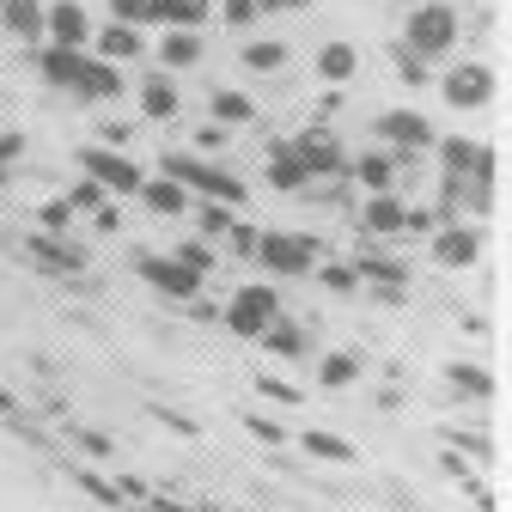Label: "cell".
Instances as JSON below:
<instances>
[{
  "mask_svg": "<svg viewBox=\"0 0 512 512\" xmlns=\"http://www.w3.org/2000/svg\"><path fill=\"white\" fill-rule=\"evenodd\" d=\"M452 43H458V13L439 7V0H421V7L409 13V25H403V49H415V55H445Z\"/></svg>",
  "mask_w": 512,
  "mask_h": 512,
  "instance_id": "6da1fadb",
  "label": "cell"
},
{
  "mask_svg": "<svg viewBox=\"0 0 512 512\" xmlns=\"http://www.w3.org/2000/svg\"><path fill=\"white\" fill-rule=\"evenodd\" d=\"M165 177H177L183 189H202L208 202H226V208H238L250 189L232 177V171H220V165H202V159H177V153H165Z\"/></svg>",
  "mask_w": 512,
  "mask_h": 512,
  "instance_id": "7a4b0ae2",
  "label": "cell"
},
{
  "mask_svg": "<svg viewBox=\"0 0 512 512\" xmlns=\"http://www.w3.org/2000/svg\"><path fill=\"white\" fill-rule=\"evenodd\" d=\"M281 317V293L275 287H238L232 299H226V330L232 336H244V342H256L269 324Z\"/></svg>",
  "mask_w": 512,
  "mask_h": 512,
  "instance_id": "3957f363",
  "label": "cell"
},
{
  "mask_svg": "<svg viewBox=\"0 0 512 512\" xmlns=\"http://www.w3.org/2000/svg\"><path fill=\"white\" fill-rule=\"evenodd\" d=\"M256 256L275 275H305V269H317V238L311 232H263L256 238Z\"/></svg>",
  "mask_w": 512,
  "mask_h": 512,
  "instance_id": "277c9868",
  "label": "cell"
},
{
  "mask_svg": "<svg viewBox=\"0 0 512 512\" xmlns=\"http://www.w3.org/2000/svg\"><path fill=\"white\" fill-rule=\"evenodd\" d=\"M80 171H86L98 189H110V196H135L141 177H147L135 159H122V153H110V147H86V153H80Z\"/></svg>",
  "mask_w": 512,
  "mask_h": 512,
  "instance_id": "5b68a950",
  "label": "cell"
},
{
  "mask_svg": "<svg viewBox=\"0 0 512 512\" xmlns=\"http://www.w3.org/2000/svg\"><path fill=\"white\" fill-rule=\"evenodd\" d=\"M141 281L159 287L165 299H196V293H202V275L183 269L177 256H141Z\"/></svg>",
  "mask_w": 512,
  "mask_h": 512,
  "instance_id": "8992f818",
  "label": "cell"
},
{
  "mask_svg": "<svg viewBox=\"0 0 512 512\" xmlns=\"http://www.w3.org/2000/svg\"><path fill=\"white\" fill-rule=\"evenodd\" d=\"M494 98V68L488 61H464V68L445 74V104H458V110H476Z\"/></svg>",
  "mask_w": 512,
  "mask_h": 512,
  "instance_id": "52a82bcc",
  "label": "cell"
},
{
  "mask_svg": "<svg viewBox=\"0 0 512 512\" xmlns=\"http://www.w3.org/2000/svg\"><path fill=\"white\" fill-rule=\"evenodd\" d=\"M31 256L55 275H80L86 269V244H74L68 232H31Z\"/></svg>",
  "mask_w": 512,
  "mask_h": 512,
  "instance_id": "ba28073f",
  "label": "cell"
},
{
  "mask_svg": "<svg viewBox=\"0 0 512 512\" xmlns=\"http://www.w3.org/2000/svg\"><path fill=\"white\" fill-rule=\"evenodd\" d=\"M293 147V159L305 165V177H324V171H342V147H336V135L330 128H305L299 141H287Z\"/></svg>",
  "mask_w": 512,
  "mask_h": 512,
  "instance_id": "9c48e42d",
  "label": "cell"
},
{
  "mask_svg": "<svg viewBox=\"0 0 512 512\" xmlns=\"http://www.w3.org/2000/svg\"><path fill=\"white\" fill-rule=\"evenodd\" d=\"M378 141H391V147H433V122L421 110H384L378 116Z\"/></svg>",
  "mask_w": 512,
  "mask_h": 512,
  "instance_id": "30bf717a",
  "label": "cell"
},
{
  "mask_svg": "<svg viewBox=\"0 0 512 512\" xmlns=\"http://www.w3.org/2000/svg\"><path fill=\"white\" fill-rule=\"evenodd\" d=\"M482 256V232L476 226H445V232H433V263L439 269H470Z\"/></svg>",
  "mask_w": 512,
  "mask_h": 512,
  "instance_id": "8fae6325",
  "label": "cell"
},
{
  "mask_svg": "<svg viewBox=\"0 0 512 512\" xmlns=\"http://www.w3.org/2000/svg\"><path fill=\"white\" fill-rule=\"evenodd\" d=\"M74 92L92 98V104H110V98H122V68H116V61H98V55H80Z\"/></svg>",
  "mask_w": 512,
  "mask_h": 512,
  "instance_id": "7c38bea8",
  "label": "cell"
},
{
  "mask_svg": "<svg viewBox=\"0 0 512 512\" xmlns=\"http://www.w3.org/2000/svg\"><path fill=\"white\" fill-rule=\"evenodd\" d=\"M43 31H49V43H68V49L92 43V19H86L80 0H55V7L43 13Z\"/></svg>",
  "mask_w": 512,
  "mask_h": 512,
  "instance_id": "4fadbf2b",
  "label": "cell"
},
{
  "mask_svg": "<svg viewBox=\"0 0 512 512\" xmlns=\"http://www.w3.org/2000/svg\"><path fill=\"white\" fill-rule=\"evenodd\" d=\"M135 196H141L153 214H165V220H177V214L189 208V189H183L177 177H141V189H135Z\"/></svg>",
  "mask_w": 512,
  "mask_h": 512,
  "instance_id": "5bb4252c",
  "label": "cell"
},
{
  "mask_svg": "<svg viewBox=\"0 0 512 512\" xmlns=\"http://www.w3.org/2000/svg\"><path fill=\"white\" fill-rule=\"evenodd\" d=\"M80 55H86V49H68V43H49V49H43V61H37V68H43V80H49L55 92H74V74H80Z\"/></svg>",
  "mask_w": 512,
  "mask_h": 512,
  "instance_id": "9a60e30c",
  "label": "cell"
},
{
  "mask_svg": "<svg viewBox=\"0 0 512 512\" xmlns=\"http://www.w3.org/2000/svg\"><path fill=\"white\" fill-rule=\"evenodd\" d=\"M141 110H147L153 122H171V116L183 110V92H177V80H171V74H153V80L141 86Z\"/></svg>",
  "mask_w": 512,
  "mask_h": 512,
  "instance_id": "2e32d148",
  "label": "cell"
},
{
  "mask_svg": "<svg viewBox=\"0 0 512 512\" xmlns=\"http://www.w3.org/2000/svg\"><path fill=\"white\" fill-rule=\"evenodd\" d=\"M159 61H165V74H183V68H196L202 61V37L196 31H165V43H159Z\"/></svg>",
  "mask_w": 512,
  "mask_h": 512,
  "instance_id": "e0dca14e",
  "label": "cell"
},
{
  "mask_svg": "<svg viewBox=\"0 0 512 512\" xmlns=\"http://www.w3.org/2000/svg\"><path fill=\"white\" fill-rule=\"evenodd\" d=\"M403 202L391 196V189H372V202H366V232H378V238H397L403 232Z\"/></svg>",
  "mask_w": 512,
  "mask_h": 512,
  "instance_id": "ac0fdd59",
  "label": "cell"
},
{
  "mask_svg": "<svg viewBox=\"0 0 512 512\" xmlns=\"http://www.w3.org/2000/svg\"><path fill=\"white\" fill-rule=\"evenodd\" d=\"M208 13H214V0H153V19H165L177 31H196Z\"/></svg>",
  "mask_w": 512,
  "mask_h": 512,
  "instance_id": "d6986e66",
  "label": "cell"
},
{
  "mask_svg": "<svg viewBox=\"0 0 512 512\" xmlns=\"http://www.w3.org/2000/svg\"><path fill=\"white\" fill-rule=\"evenodd\" d=\"M135 55H141V31H135V25L116 19V25L98 37V61H116V68H122V61H135Z\"/></svg>",
  "mask_w": 512,
  "mask_h": 512,
  "instance_id": "ffe728a7",
  "label": "cell"
},
{
  "mask_svg": "<svg viewBox=\"0 0 512 512\" xmlns=\"http://www.w3.org/2000/svg\"><path fill=\"white\" fill-rule=\"evenodd\" d=\"M0 19H7V31L13 37H43V7H37V0H0Z\"/></svg>",
  "mask_w": 512,
  "mask_h": 512,
  "instance_id": "44dd1931",
  "label": "cell"
},
{
  "mask_svg": "<svg viewBox=\"0 0 512 512\" xmlns=\"http://www.w3.org/2000/svg\"><path fill=\"white\" fill-rule=\"evenodd\" d=\"M354 68H360V55H354V43H324V49H317V74H324V80H354Z\"/></svg>",
  "mask_w": 512,
  "mask_h": 512,
  "instance_id": "7402d4cb",
  "label": "cell"
},
{
  "mask_svg": "<svg viewBox=\"0 0 512 512\" xmlns=\"http://www.w3.org/2000/svg\"><path fill=\"white\" fill-rule=\"evenodd\" d=\"M256 342H263L269 354H281V360H299V354H305V330H299V324H281V317H275V324L256 336Z\"/></svg>",
  "mask_w": 512,
  "mask_h": 512,
  "instance_id": "603a6c76",
  "label": "cell"
},
{
  "mask_svg": "<svg viewBox=\"0 0 512 512\" xmlns=\"http://www.w3.org/2000/svg\"><path fill=\"white\" fill-rule=\"evenodd\" d=\"M269 183H275V189H287V196L311 183V177H305V165L293 159V147H275V153H269Z\"/></svg>",
  "mask_w": 512,
  "mask_h": 512,
  "instance_id": "cb8c5ba5",
  "label": "cell"
},
{
  "mask_svg": "<svg viewBox=\"0 0 512 512\" xmlns=\"http://www.w3.org/2000/svg\"><path fill=\"white\" fill-rule=\"evenodd\" d=\"M208 110H214V122H226V128H238V122H250V116H256V104H250L244 92H226V86L208 98Z\"/></svg>",
  "mask_w": 512,
  "mask_h": 512,
  "instance_id": "d4e9b609",
  "label": "cell"
},
{
  "mask_svg": "<svg viewBox=\"0 0 512 512\" xmlns=\"http://www.w3.org/2000/svg\"><path fill=\"white\" fill-rule=\"evenodd\" d=\"M445 378H452V391H464V397H494L488 366H445Z\"/></svg>",
  "mask_w": 512,
  "mask_h": 512,
  "instance_id": "484cf974",
  "label": "cell"
},
{
  "mask_svg": "<svg viewBox=\"0 0 512 512\" xmlns=\"http://www.w3.org/2000/svg\"><path fill=\"white\" fill-rule=\"evenodd\" d=\"M244 68H256V74H281V68H287V43H244Z\"/></svg>",
  "mask_w": 512,
  "mask_h": 512,
  "instance_id": "4316f807",
  "label": "cell"
},
{
  "mask_svg": "<svg viewBox=\"0 0 512 512\" xmlns=\"http://www.w3.org/2000/svg\"><path fill=\"white\" fill-rule=\"evenodd\" d=\"M305 452L311 458H330V464H354V445L336 439V433H305Z\"/></svg>",
  "mask_w": 512,
  "mask_h": 512,
  "instance_id": "83f0119b",
  "label": "cell"
},
{
  "mask_svg": "<svg viewBox=\"0 0 512 512\" xmlns=\"http://www.w3.org/2000/svg\"><path fill=\"white\" fill-rule=\"evenodd\" d=\"M360 378V360L354 354H324V391H348Z\"/></svg>",
  "mask_w": 512,
  "mask_h": 512,
  "instance_id": "f1b7e54d",
  "label": "cell"
},
{
  "mask_svg": "<svg viewBox=\"0 0 512 512\" xmlns=\"http://www.w3.org/2000/svg\"><path fill=\"white\" fill-rule=\"evenodd\" d=\"M171 256H177L183 269H196V275H208V269H214V244H202V238H183Z\"/></svg>",
  "mask_w": 512,
  "mask_h": 512,
  "instance_id": "f546056e",
  "label": "cell"
},
{
  "mask_svg": "<svg viewBox=\"0 0 512 512\" xmlns=\"http://www.w3.org/2000/svg\"><path fill=\"white\" fill-rule=\"evenodd\" d=\"M61 202H68L74 214H92V208H104V189H98V183L86 177V183H74V189H68V196H61Z\"/></svg>",
  "mask_w": 512,
  "mask_h": 512,
  "instance_id": "4dcf8cb0",
  "label": "cell"
},
{
  "mask_svg": "<svg viewBox=\"0 0 512 512\" xmlns=\"http://www.w3.org/2000/svg\"><path fill=\"white\" fill-rule=\"evenodd\" d=\"M360 183H366V189H391V159L366 153V159H360Z\"/></svg>",
  "mask_w": 512,
  "mask_h": 512,
  "instance_id": "1f68e13d",
  "label": "cell"
},
{
  "mask_svg": "<svg viewBox=\"0 0 512 512\" xmlns=\"http://www.w3.org/2000/svg\"><path fill=\"white\" fill-rule=\"evenodd\" d=\"M324 287H330V293H354V287H360V269H348V263H330V269H324Z\"/></svg>",
  "mask_w": 512,
  "mask_h": 512,
  "instance_id": "d6a6232c",
  "label": "cell"
},
{
  "mask_svg": "<svg viewBox=\"0 0 512 512\" xmlns=\"http://www.w3.org/2000/svg\"><path fill=\"white\" fill-rule=\"evenodd\" d=\"M110 13L122 25H141V19H153V0H110Z\"/></svg>",
  "mask_w": 512,
  "mask_h": 512,
  "instance_id": "836d02e7",
  "label": "cell"
},
{
  "mask_svg": "<svg viewBox=\"0 0 512 512\" xmlns=\"http://www.w3.org/2000/svg\"><path fill=\"white\" fill-rule=\"evenodd\" d=\"M244 427H250L256 439H263V445H281V439H287V427H281V421H269V415H250Z\"/></svg>",
  "mask_w": 512,
  "mask_h": 512,
  "instance_id": "e575fe53",
  "label": "cell"
},
{
  "mask_svg": "<svg viewBox=\"0 0 512 512\" xmlns=\"http://www.w3.org/2000/svg\"><path fill=\"white\" fill-rule=\"evenodd\" d=\"M256 391L269 403H299V384H281V378H256Z\"/></svg>",
  "mask_w": 512,
  "mask_h": 512,
  "instance_id": "d590c367",
  "label": "cell"
},
{
  "mask_svg": "<svg viewBox=\"0 0 512 512\" xmlns=\"http://www.w3.org/2000/svg\"><path fill=\"white\" fill-rule=\"evenodd\" d=\"M80 488H86V494H92V500H104V506H122V494H116V488H110V482H104V476H92V470H86V476H80Z\"/></svg>",
  "mask_w": 512,
  "mask_h": 512,
  "instance_id": "8d00e7d4",
  "label": "cell"
},
{
  "mask_svg": "<svg viewBox=\"0 0 512 512\" xmlns=\"http://www.w3.org/2000/svg\"><path fill=\"white\" fill-rule=\"evenodd\" d=\"M226 238H232L238 256H256V238H263V232H256V226H226Z\"/></svg>",
  "mask_w": 512,
  "mask_h": 512,
  "instance_id": "74e56055",
  "label": "cell"
},
{
  "mask_svg": "<svg viewBox=\"0 0 512 512\" xmlns=\"http://www.w3.org/2000/svg\"><path fill=\"white\" fill-rule=\"evenodd\" d=\"M226 226H232V214H226V202H214V208H202V232H208V238H220Z\"/></svg>",
  "mask_w": 512,
  "mask_h": 512,
  "instance_id": "f35d334b",
  "label": "cell"
},
{
  "mask_svg": "<svg viewBox=\"0 0 512 512\" xmlns=\"http://www.w3.org/2000/svg\"><path fill=\"white\" fill-rule=\"evenodd\" d=\"M68 220H74L68 202H49V208H43V232H68Z\"/></svg>",
  "mask_w": 512,
  "mask_h": 512,
  "instance_id": "ab89813d",
  "label": "cell"
},
{
  "mask_svg": "<svg viewBox=\"0 0 512 512\" xmlns=\"http://www.w3.org/2000/svg\"><path fill=\"white\" fill-rule=\"evenodd\" d=\"M256 13H263V7H256V0H226V25H250Z\"/></svg>",
  "mask_w": 512,
  "mask_h": 512,
  "instance_id": "60d3db41",
  "label": "cell"
},
{
  "mask_svg": "<svg viewBox=\"0 0 512 512\" xmlns=\"http://www.w3.org/2000/svg\"><path fill=\"white\" fill-rule=\"evenodd\" d=\"M25 159V135H0V171Z\"/></svg>",
  "mask_w": 512,
  "mask_h": 512,
  "instance_id": "b9f144b4",
  "label": "cell"
},
{
  "mask_svg": "<svg viewBox=\"0 0 512 512\" xmlns=\"http://www.w3.org/2000/svg\"><path fill=\"white\" fill-rule=\"evenodd\" d=\"M196 147H202V153H220V147H226V128H220V122H208L202 135H196Z\"/></svg>",
  "mask_w": 512,
  "mask_h": 512,
  "instance_id": "7bdbcfd3",
  "label": "cell"
},
{
  "mask_svg": "<svg viewBox=\"0 0 512 512\" xmlns=\"http://www.w3.org/2000/svg\"><path fill=\"white\" fill-rule=\"evenodd\" d=\"M80 445H86L92 458H110V433H98V427H86V433H80Z\"/></svg>",
  "mask_w": 512,
  "mask_h": 512,
  "instance_id": "ee69618b",
  "label": "cell"
},
{
  "mask_svg": "<svg viewBox=\"0 0 512 512\" xmlns=\"http://www.w3.org/2000/svg\"><path fill=\"white\" fill-rule=\"evenodd\" d=\"M256 7H269V13H299V7H311V0H256Z\"/></svg>",
  "mask_w": 512,
  "mask_h": 512,
  "instance_id": "f6af8a7d",
  "label": "cell"
},
{
  "mask_svg": "<svg viewBox=\"0 0 512 512\" xmlns=\"http://www.w3.org/2000/svg\"><path fill=\"white\" fill-rule=\"evenodd\" d=\"M13 409H19V397H13V391H0V415H13Z\"/></svg>",
  "mask_w": 512,
  "mask_h": 512,
  "instance_id": "bcb514c9",
  "label": "cell"
}]
</instances>
